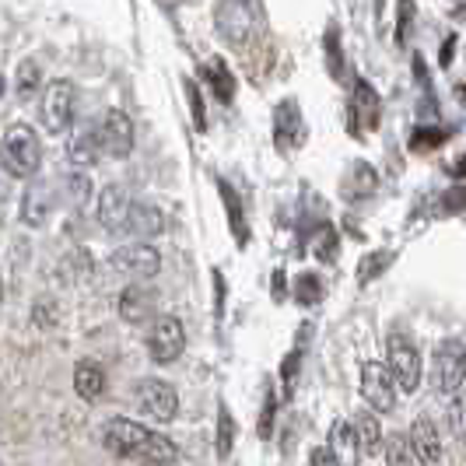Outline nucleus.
<instances>
[{
	"mask_svg": "<svg viewBox=\"0 0 466 466\" xmlns=\"http://www.w3.org/2000/svg\"><path fill=\"white\" fill-rule=\"evenodd\" d=\"M49 210H53V187H46V183H32V187L25 189V197H22L25 225H32V228L46 225Z\"/></svg>",
	"mask_w": 466,
	"mask_h": 466,
	"instance_id": "15",
	"label": "nucleus"
},
{
	"mask_svg": "<svg viewBox=\"0 0 466 466\" xmlns=\"http://www.w3.org/2000/svg\"><path fill=\"white\" fill-rule=\"evenodd\" d=\"M35 88H39V64L25 60L22 67H18V98H28Z\"/></svg>",
	"mask_w": 466,
	"mask_h": 466,
	"instance_id": "28",
	"label": "nucleus"
},
{
	"mask_svg": "<svg viewBox=\"0 0 466 466\" xmlns=\"http://www.w3.org/2000/svg\"><path fill=\"white\" fill-rule=\"evenodd\" d=\"M309 463L312 466H337V460L329 456V449L323 445V449H312V456H309Z\"/></svg>",
	"mask_w": 466,
	"mask_h": 466,
	"instance_id": "34",
	"label": "nucleus"
},
{
	"mask_svg": "<svg viewBox=\"0 0 466 466\" xmlns=\"http://www.w3.org/2000/svg\"><path fill=\"white\" fill-rule=\"evenodd\" d=\"M70 119H74V85L60 77L43 95V127H46V134H64Z\"/></svg>",
	"mask_w": 466,
	"mask_h": 466,
	"instance_id": "8",
	"label": "nucleus"
},
{
	"mask_svg": "<svg viewBox=\"0 0 466 466\" xmlns=\"http://www.w3.org/2000/svg\"><path fill=\"white\" fill-rule=\"evenodd\" d=\"M379 95H375L372 85L365 81H354V95H350V130H375L379 127Z\"/></svg>",
	"mask_w": 466,
	"mask_h": 466,
	"instance_id": "11",
	"label": "nucleus"
},
{
	"mask_svg": "<svg viewBox=\"0 0 466 466\" xmlns=\"http://www.w3.org/2000/svg\"><path fill=\"white\" fill-rule=\"evenodd\" d=\"M204 74H208L210 88H214V98L228 106V102L235 98V77L228 74L225 60H214V64H208V67H204Z\"/></svg>",
	"mask_w": 466,
	"mask_h": 466,
	"instance_id": "21",
	"label": "nucleus"
},
{
	"mask_svg": "<svg viewBox=\"0 0 466 466\" xmlns=\"http://www.w3.org/2000/svg\"><path fill=\"white\" fill-rule=\"evenodd\" d=\"M295 299L302 305H316L323 299V280L316 278V274H302V278L295 280Z\"/></svg>",
	"mask_w": 466,
	"mask_h": 466,
	"instance_id": "25",
	"label": "nucleus"
},
{
	"mask_svg": "<svg viewBox=\"0 0 466 466\" xmlns=\"http://www.w3.org/2000/svg\"><path fill=\"white\" fill-rule=\"evenodd\" d=\"M113 270L123 274V278L147 280L162 270V257H158V249H155V246H147V242H134V246H123V249L113 253Z\"/></svg>",
	"mask_w": 466,
	"mask_h": 466,
	"instance_id": "5",
	"label": "nucleus"
},
{
	"mask_svg": "<svg viewBox=\"0 0 466 466\" xmlns=\"http://www.w3.org/2000/svg\"><path fill=\"white\" fill-rule=\"evenodd\" d=\"M299 130H302V109L295 98H284L278 106V116H274V140H278L280 151L299 144Z\"/></svg>",
	"mask_w": 466,
	"mask_h": 466,
	"instance_id": "14",
	"label": "nucleus"
},
{
	"mask_svg": "<svg viewBox=\"0 0 466 466\" xmlns=\"http://www.w3.org/2000/svg\"><path fill=\"white\" fill-rule=\"evenodd\" d=\"M452 49H456V35H449V39H445V49H442V67H449V64H452Z\"/></svg>",
	"mask_w": 466,
	"mask_h": 466,
	"instance_id": "36",
	"label": "nucleus"
},
{
	"mask_svg": "<svg viewBox=\"0 0 466 466\" xmlns=\"http://www.w3.org/2000/svg\"><path fill=\"white\" fill-rule=\"evenodd\" d=\"M214 18H218V32H221V39H225V43H232V46H242V43H246V32H249V11H246L242 4H221Z\"/></svg>",
	"mask_w": 466,
	"mask_h": 466,
	"instance_id": "13",
	"label": "nucleus"
},
{
	"mask_svg": "<svg viewBox=\"0 0 466 466\" xmlns=\"http://www.w3.org/2000/svg\"><path fill=\"white\" fill-rule=\"evenodd\" d=\"M327 49H329V74L340 77L344 74V56H340V35H337V28L327 32Z\"/></svg>",
	"mask_w": 466,
	"mask_h": 466,
	"instance_id": "31",
	"label": "nucleus"
},
{
	"mask_svg": "<svg viewBox=\"0 0 466 466\" xmlns=\"http://www.w3.org/2000/svg\"><path fill=\"white\" fill-rule=\"evenodd\" d=\"M67 155L77 168H92V165L98 162V155H102V147H98V140H95L92 134H81L77 140L67 144Z\"/></svg>",
	"mask_w": 466,
	"mask_h": 466,
	"instance_id": "22",
	"label": "nucleus"
},
{
	"mask_svg": "<svg viewBox=\"0 0 466 466\" xmlns=\"http://www.w3.org/2000/svg\"><path fill=\"white\" fill-rule=\"evenodd\" d=\"M0 200H4V187H0Z\"/></svg>",
	"mask_w": 466,
	"mask_h": 466,
	"instance_id": "40",
	"label": "nucleus"
},
{
	"mask_svg": "<svg viewBox=\"0 0 466 466\" xmlns=\"http://www.w3.org/2000/svg\"><path fill=\"white\" fill-rule=\"evenodd\" d=\"M270 431H274V390L267 393L263 414H259V439H270Z\"/></svg>",
	"mask_w": 466,
	"mask_h": 466,
	"instance_id": "33",
	"label": "nucleus"
},
{
	"mask_svg": "<svg viewBox=\"0 0 466 466\" xmlns=\"http://www.w3.org/2000/svg\"><path fill=\"white\" fill-rule=\"evenodd\" d=\"M386 263H390V253H386V257H372L369 263H365V267H361V280H369L375 270H379V267H386Z\"/></svg>",
	"mask_w": 466,
	"mask_h": 466,
	"instance_id": "35",
	"label": "nucleus"
},
{
	"mask_svg": "<svg viewBox=\"0 0 466 466\" xmlns=\"http://www.w3.org/2000/svg\"><path fill=\"white\" fill-rule=\"evenodd\" d=\"M390 379H393V386H400L403 393H414L420 382V354L414 348V340L410 337H403V333H393L390 337Z\"/></svg>",
	"mask_w": 466,
	"mask_h": 466,
	"instance_id": "3",
	"label": "nucleus"
},
{
	"mask_svg": "<svg viewBox=\"0 0 466 466\" xmlns=\"http://www.w3.org/2000/svg\"><path fill=\"white\" fill-rule=\"evenodd\" d=\"M0 165L15 179H32L43 165V144L28 123H11L0 140Z\"/></svg>",
	"mask_w": 466,
	"mask_h": 466,
	"instance_id": "2",
	"label": "nucleus"
},
{
	"mask_svg": "<svg viewBox=\"0 0 466 466\" xmlns=\"http://www.w3.org/2000/svg\"><path fill=\"white\" fill-rule=\"evenodd\" d=\"M183 88H187V98H189V109H193V123H197V130H208V113H204V98H200V88H197V81H183Z\"/></svg>",
	"mask_w": 466,
	"mask_h": 466,
	"instance_id": "29",
	"label": "nucleus"
},
{
	"mask_svg": "<svg viewBox=\"0 0 466 466\" xmlns=\"http://www.w3.org/2000/svg\"><path fill=\"white\" fill-rule=\"evenodd\" d=\"M442 140H445V130H414L410 147L414 151H431V147H442Z\"/></svg>",
	"mask_w": 466,
	"mask_h": 466,
	"instance_id": "32",
	"label": "nucleus"
},
{
	"mask_svg": "<svg viewBox=\"0 0 466 466\" xmlns=\"http://www.w3.org/2000/svg\"><path fill=\"white\" fill-rule=\"evenodd\" d=\"M379 452H386V466H414V452H410L407 435H390L386 449H379Z\"/></svg>",
	"mask_w": 466,
	"mask_h": 466,
	"instance_id": "24",
	"label": "nucleus"
},
{
	"mask_svg": "<svg viewBox=\"0 0 466 466\" xmlns=\"http://www.w3.org/2000/svg\"><path fill=\"white\" fill-rule=\"evenodd\" d=\"M348 183H354V200H365V197H372L375 189V172L369 168V165H354V172H350Z\"/></svg>",
	"mask_w": 466,
	"mask_h": 466,
	"instance_id": "27",
	"label": "nucleus"
},
{
	"mask_svg": "<svg viewBox=\"0 0 466 466\" xmlns=\"http://www.w3.org/2000/svg\"><path fill=\"white\" fill-rule=\"evenodd\" d=\"M0 95H4V74H0Z\"/></svg>",
	"mask_w": 466,
	"mask_h": 466,
	"instance_id": "39",
	"label": "nucleus"
},
{
	"mask_svg": "<svg viewBox=\"0 0 466 466\" xmlns=\"http://www.w3.org/2000/svg\"><path fill=\"white\" fill-rule=\"evenodd\" d=\"M187 348V329L183 323L176 319V316H162L155 329H151V337H147V354H151V361H158V365H168V361H176L179 354Z\"/></svg>",
	"mask_w": 466,
	"mask_h": 466,
	"instance_id": "7",
	"label": "nucleus"
},
{
	"mask_svg": "<svg viewBox=\"0 0 466 466\" xmlns=\"http://www.w3.org/2000/svg\"><path fill=\"white\" fill-rule=\"evenodd\" d=\"M463 340H445L442 348L435 350V382L442 393H456L463 382Z\"/></svg>",
	"mask_w": 466,
	"mask_h": 466,
	"instance_id": "10",
	"label": "nucleus"
},
{
	"mask_svg": "<svg viewBox=\"0 0 466 466\" xmlns=\"http://www.w3.org/2000/svg\"><path fill=\"white\" fill-rule=\"evenodd\" d=\"M151 305H155L151 291H144V288H137V284H130V288L119 295V316H123L127 323H144L147 312H151Z\"/></svg>",
	"mask_w": 466,
	"mask_h": 466,
	"instance_id": "19",
	"label": "nucleus"
},
{
	"mask_svg": "<svg viewBox=\"0 0 466 466\" xmlns=\"http://www.w3.org/2000/svg\"><path fill=\"white\" fill-rule=\"evenodd\" d=\"M102 442H106L109 452H116L123 460H140L147 466L176 463V442L158 435V431H147L137 420L113 418L102 428Z\"/></svg>",
	"mask_w": 466,
	"mask_h": 466,
	"instance_id": "1",
	"label": "nucleus"
},
{
	"mask_svg": "<svg viewBox=\"0 0 466 466\" xmlns=\"http://www.w3.org/2000/svg\"><path fill=\"white\" fill-rule=\"evenodd\" d=\"M0 302H4V280H0Z\"/></svg>",
	"mask_w": 466,
	"mask_h": 466,
	"instance_id": "38",
	"label": "nucleus"
},
{
	"mask_svg": "<svg viewBox=\"0 0 466 466\" xmlns=\"http://www.w3.org/2000/svg\"><path fill=\"white\" fill-rule=\"evenodd\" d=\"M221 193H225V208H228V218H232V232L238 242H246V218H242V210H238V197H235V189L228 183H218Z\"/></svg>",
	"mask_w": 466,
	"mask_h": 466,
	"instance_id": "26",
	"label": "nucleus"
},
{
	"mask_svg": "<svg viewBox=\"0 0 466 466\" xmlns=\"http://www.w3.org/2000/svg\"><path fill=\"white\" fill-rule=\"evenodd\" d=\"M361 397L369 400L372 410L390 414L397 407V386L390 379V369L382 361H365L361 365Z\"/></svg>",
	"mask_w": 466,
	"mask_h": 466,
	"instance_id": "6",
	"label": "nucleus"
},
{
	"mask_svg": "<svg viewBox=\"0 0 466 466\" xmlns=\"http://www.w3.org/2000/svg\"><path fill=\"white\" fill-rule=\"evenodd\" d=\"M74 390L85 403H95V400L106 393V372L95 365V361H81L77 372H74Z\"/></svg>",
	"mask_w": 466,
	"mask_h": 466,
	"instance_id": "18",
	"label": "nucleus"
},
{
	"mask_svg": "<svg viewBox=\"0 0 466 466\" xmlns=\"http://www.w3.org/2000/svg\"><path fill=\"white\" fill-rule=\"evenodd\" d=\"M130 197L123 193L119 187H106L102 189V197H98V218L109 225V228H123L127 225V218H130Z\"/></svg>",
	"mask_w": 466,
	"mask_h": 466,
	"instance_id": "17",
	"label": "nucleus"
},
{
	"mask_svg": "<svg viewBox=\"0 0 466 466\" xmlns=\"http://www.w3.org/2000/svg\"><path fill=\"white\" fill-rule=\"evenodd\" d=\"M410 452L420 466H439L442 460V445H439V428L431 424V418H418L410 428Z\"/></svg>",
	"mask_w": 466,
	"mask_h": 466,
	"instance_id": "12",
	"label": "nucleus"
},
{
	"mask_svg": "<svg viewBox=\"0 0 466 466\" xmlns=\"http://www.w3.org/2000/svg\"><path fill=\"white\" fill-rule=\"evenodd\" d=\"M350 428H354V439H358V445H361L365 452H372V456H375V452H379V445H382V428H379L375 414H369V410L354 414Z\"/></svg>",
	"mask_w": 466,
	"mask_h": 466,
	"instance_id": "20",
	"label": "nucleus"
},
{
	"mask_svg": "<svg viewBox=\"0 0 466 466\" xmlns=\"http://www.w3.org/2000/svg\"><path fill=\"white\" fill-rule=\"evenodd\" d=\"M329 456L337 460V466H358L361 445L354 439L350 420H337V424H333V431H329Z\"/></svg>",
	"mask_w": 466,
	"mask_h": 466,
	"instance_id": "16",
	"label": "nucleus"
},
{
	"mask_svg": "<svg viewBox=\"0 0 466 466\" xmlns=\"http://www.w3.org/2000/svg\"><path fill=\"white\" fill-rule=\"evenodd\" d=\"M449 420H452V431H460V400L452 403V414H449Z\"/></svg>",
	"mask_w": 466,
	"mask_h": 466,
	"instance_id": "37",
	"label": "nucleus"
},
{
	"mask_svg": "<svg viewBox=\"0 0 466 466\" xmlns=\"http://www.w3.org/2000/svg\"><path fill=\"white\" fill-rule=\"evenodd\" d=\"M232 435H235L232 414L221 407V418H218V456H221V460L232 452Z\"/></svg>",
	"mask_w": 466,
	"mask_h": 466,
	"instance_id": "30",
	"label": "nucleus"
},
{
	"mask_svg": "<svg viewBox=\"0 0 466 466\" xmlns=\"http://www.w3.org/2000/svg\"><path fill=\"white\" fill-rule=\"evenodd\" d=\"M137 403H140V410L151 420H158V424L172 420L176 410H179L176 386L165 382V379H144V382H137Z\"/></svg>",
	"mask_w": 466,
	"mask_h": 466,
	"instance_id": "4",
	"label": "nucleus"
},
{
	"mask_svg": "<svg viewBox=\"0 0 466 466\" xmlns=\"http://www.w3.org/2000/svg\"><path fill=\"white\" fill-rule=\"evenodd\" d=\"M127 232H137V235H155L162 232V214L151 208H130V218H127V225H123Z\"/></svg>",
	"mask_w": 466,
	"mask_h": 466,
	"instance_id": "23",
	"label": "nucleus"
},
{
	"mask_svg": "<svg viewBox=\"0 0 466 466\" xmlns=\"http://www.w3.org/2000/svg\"><path fill=\"white\" fill-rule=\"evenodd\" d=\"M98 147L106 155H113V158H127L134 151V123H130L127 113L109 109L102 116V123H98Z\"/></svg>",
	"mask_w": 466,
	"mask_h": 466,
	"instance_id": "9",
	"label": "nucleus"
}]
</instances>
